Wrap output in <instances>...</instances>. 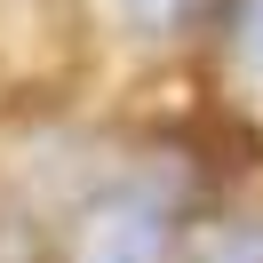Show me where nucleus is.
Listing matches in <instances>:
<instances>
[{
  "mask_svg": "<svg viewBox=\"0 0 263 263\" xmlns=\"http://www.w3.org/2000/svg\"><path fill=\"white\" fill-rule=\"evenodd\" d=\"M72 263H176V223L152 192H112L88 208Z\"/></svg>",
  "mask_w": 263,
  "mask_h": 263,
  "instance_id": "obj_1",
  "label": "nucleus"
},
{
  "mask_svg": "<svg viewBox=\"0 0 263 263\" xmlns=\"http://www.w3.org/2000/svg\"><path fill=\"white\" fill-rule=\"evenodd\" d=\"M192 263H263V215H231L192 247Z\"/></svg>",
  "mask_w": 263,
  "mask_h": 263,
  "instance_id": "obj_2",
  "label": "nucleus"
},
{
  "mask_svg": "<svg viewBox=\"0 0 263 263\" xmlns=\"http://www.w3.org/2000/svg\"><path fill=\"white\" fill-rule=\"evenodd\" d=\"M231 56H239L247 72H263V0H231Z\"/></svg>",
  "mask_w": 263,
  "mask_h": 263,
  "instance_id": "obj_3",
  "label": "nucleus"
},
{
  "mask_svg": "<svg viewBox=\"0 0 263 263\" xmlns=\"http://www.w3.org/2000/svg\"><path fill=\"white\" fill-rule=\"evenodd\" d=\"M183 8H192V0H120V16H128L144 40H167V32L183 24Z\"/></svg>",
  "mask_w": 263,
  "mask_h": 263,
  "instance_id": "obj_4",
  "label": "nucleus"
}]
</instances>
